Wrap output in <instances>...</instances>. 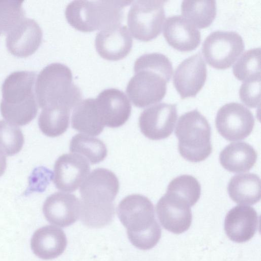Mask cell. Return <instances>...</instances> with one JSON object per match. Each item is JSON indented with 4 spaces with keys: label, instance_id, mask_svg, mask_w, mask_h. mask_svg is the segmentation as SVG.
Listing matches in <instances>:
<instances>
[{
    "label": "cell",
    "instance_id": "1",
    "mask_svg": "<svg viewBox=\"0 0 261 261\" xmlns=\"http://www.w3.org/2000/svg\"><path fill=\"white\" fill-rule=\"evenodd\" d=\"M117 214L136 247L148 250L159 242L161 228L155 219L153 205L147 197L138 194L127 196L119 203Z\"/></svg>",
    "mask_w": 261,
    "mask_h": 261
},
{
    "label": "cell",
    "instance_id": "2",
    "mask_svg": "<svg viewBox=\"0 0 261 261\" xmlns=\"http://www.w3.org/2000/svg\"><path fill=\"white\" fill-rule=\"evenodd\" d=\"M35 93L37 103L42 109L64 108L70 110L82 97L81 90L73 82L71 70L59 63L50 64L39 72Z\"/></svg>",
    "mask_w": 261,
    "mask_h": 261
},
{
    "label": "cell",
    "instance_id": "3",
    "mask_svg": "<svg viewBox=\"0 0 261 261\" xmlns=\"http://www.w3.org/2000/svg\"><path fill=\"white\" fill-rule=\"evenodd\" d=\"M132 1L77 0L66 6L65 15L68 23L76 30L92 32L121 24L123 10Z\"/></svg>",
    "mask_w": 261,
    "mask_h": 261
},
{
    "label": "cell",
    "instance_id": "4",
    "mask_svg": "<svg viewBox=\"0 0 261 261\" xmlns=\"http://www.w3.org/2000/svg\"><path fill=\"white\" fill-rule=\"evenodd\" d=\"M178 149L186 160L199 162L211 153V126L206 118L197 110L180 116L175 130Z\"/></svg>",
    "mask_w": 261,
    "mask_h": 261
},
{
    "label": "cell",
    "instance_id": "5",
    "mask_svg": "<svg viewBox=\"0 0 261 261\" xmlns=\"http://www.w3.org/2000/svg\"><path fill=\"white\" fill-rule=\"evenodd\" d=\"M166 1L139 0L132 5L127 14L129 31L138 40L148 41L161 33L165 18Z\"/></svg>",
    "mask_w": 261,
    "mask_h": 261
},
{
    "label": "cell",
    "instance_id": "6",
    "mask_svg": "<svg viewBox=\"0 0 261 261\" xmlns=\"http://www.w3.org/2000/svg\"><path fill=\"white\" fill-rule=\"evenodd\" d=\"M119 189V180L112 171L103 168L95 169L86 178L81 187V205L114 208L113 202Z\"/></svg>",
    "mask_w": 261,
    "mask_h": 261
},
{
    "label": "cell",
    "instance_id": "7",
    "mask_svg": "<svg viewBox=\"0 0 261 261\" xmlns=\"http://www.w3.org/2000/svg\"><path fill=\"white\" fill-rule=\"evenodd\" d=\"M242 37L233 31H217L204 40L202 52L206 62L219 69L229 68L244 49Z\"/></svg>",
    "mask_w": 261,
    "mask_h": 261
},
{
    "label": "cell",
    "instance_id": "8",
    "mask_svg": "<svg viewBox=\"0 0 261 261\" xmlns=\"http://www.w3.org/2000/svg\"><path fill=\"white\" fill-rule=\"evenodd\" d=\"M134 75L128 81L126 93L136 107L144 108L160 101L167 91L166 79L150 69L134 67Z\"/></svg>",
    "mask_w": 261,
    "mask_h": 261
},
{
    "label": "cell",
    "instance_id": "9",
    "mask_svg": "<svg viewBox=\"0 0 261 261\" xmlns=\"http://www.w3.org/2000/svg\"><path fill=\"white\" fill-rule=\"evenodd\" d=\"M156 212L162 226L172 233H181L191 226V205L187 199L177 192L167 190L156 204Z\"/></svg>",
    "mask_w": 261,
    "mask_h": 261
},
{
    "label": "cell",
    "instance_id": "10",
    "mask_svg": "<svg viewBox=\"0 0 261 261\" xmlns=\"http://www.w3.org/2000/svg\"><path fill=\"white\" fill-rule=\"evenodd\" d=\"M251 112L243 105L230 102L221 107L217 114L215 124L219 133L229 141L244 139L254 126Z\"/></svg>",
    "mask_w": 261,
    "mask_h": 261
},
{
    "label": "cell",
    "instance_id": "11",
    "mask_svg": "<svg viewBox=\"0 0 261 261\" xmlns=\"http://www.w3.org/2000/svg\"><path fill=\"white\" fill-rule=\"evenodd\" d=\"M177 118L176 106L165 102L143 110L139 118L141 133L152 140L168 137L172 133Z\"/></svg>",
    "mask_w": 261,
    "mask_h": 261
},
{
    "label": "cell",
    "instance_id": "12",
    "mask_svg": "<svg viewBox=\"0 0 261 261\" xmlns=\"http://www.w3.org/2000/svg\"><path fill=\"white\" fill-rule=\"evenodd\" d=\"M207 77L206 64L200 53L182 61L176 68L173 85L181 98L194 97L204 86Z\"/></svg>",
    "mask_w": 261,
    "mask_h": 261
},
{
    "label": "cell",
    "instance_id": "13",
    "mask_svg": "<svg viewBox=\"0 0 261 261\" xmlns=\"http://www.w3.org/2000/svg\"><path fill=\"white\" fill-rule=\"evenodd\" d=\"M90 171L87 160L77 153H66L56 160L53 181L56 188L64 192L76 190Z\"/></svg>",
    "mask_w": 261,
    "mask_h": 261
},
{
    "label": "cell",
    "instance_id": "14",
    "mask_svg": "<svg viewBox=\"0 0 261 261\" xmlns=\"http://www.w3.org/2000/svg\"><path fill=\"white\" fill-rule=\"evenodd\" d=\"M95 99L105 125L111 128L118 127L129 118L131 104L127 96L120 90L105 89Z\"/></svg>",
    "mask_w": 261,
    "mask_h": 261
},
{
    "label": "cell",
    "instance_id": "15",
    "mask_svg": "<svg viewBox=\"0 0 261 261\" xmlns=\"http://www.w3.org/2000/svg\"><path fill=\"white\" fill-rule=\"evenodd\" d=\"M132 45L133 39L129 30L121 24L101 30L95 39L96 51L108 60L124 58L129 53Z\"/></svg>",
    "mask_w": 261,
    "mask_h": 261
},
{
    "label": "cell",
    "instance_id": "16",
    "mask_svg": "<svg viewBox=\"0 0 261 261\" xmlns=\"http://www.w3.org/2000/svg\"><path fill=\"white\" fill-rule=\"evenodd\" d=\"M42 38V32L38 23L24 18L7 33L6 45L12 55L26 57L37 50Z\"/></svg>",
    "mask_w": 261,
    "mask_h": 261
},
{
    "label": "cell",
    "instance_id": "17",
    "mask_svg": "<svg viewBox=\"0 0 261 261\" xmlns=\"http://www.w3.org/2000/svg\"><path fill=\"white\" fill-rule=\"evenodd\" d=\"M81 203L73 194L55 192L49 196L43 205L46 219L51 224L64 227L74 223L80 216Z\"/></svg>",
    "mask_w": 261,
    "mask_h": 261
},
{
    "label": "cell",
    "instance_id": "18",
    "mask_svg": "<svg viewBox=\"0 0 261 261\" xmlns=\"http://www.w3.org/2000/svg\"><path fill=\"white\" fill-rule=\"evenodd\" d=\"M163 35L168 43L181 51H189L196 48L201 40L198 29L181 15H173L165 20Z\"/></svg>",
    "mask_w": 261,
    "mask_h": 261
},
{
    "label": "cell",
    "instance_id": "19",
    "mask_svg": "<svg viewBox=\"0 0 261 261\" xmlns=\"http://www.w3.org/2000/svg\"><path fill=\"white\" fill-rule=\"evenodd\" d=\"M256 211L245 205H237L227 214L224 229L228 237L237 243L250 240L254 236L258 225Z\"/></svg>",
    "mask_w": 261,
    "mask_h": 261
},
{
    "label": "cell",
    "instance_id": "20",
    "mask_svg": "<svg viewBox=\"0 0 261 261\" xmlns=\"http://www.w3.org/2000/svg\"><path fill=\"white\" fill-rule=\"evenodd\" d=\"M35 79L36 73L33 71L22 70L11 73L2 85L1 103L16 106L36 99L34 91Z\"/></svg>",
    "mask_w": 261,
    "mask_h": 261
},
{
    "label": "cell",
    "instance_id": "21",
    "mask_svg": "<svg viewBox=\"0 0 261 261\" xmlns=\"http://www.w3.org/2000/svg\"><path fill=\"white\" fill-rule=\"evenodd\" d=\"M67 246L64 232L53 225L39 228L34 233L31 241L34 253L40 258L48 260L61 255Z\"/></svg>",
    "mask_w": 261,
    "mask_h": 261
},
{
    "label": "cell",
    "instance_id": "22",
    "mask_svg": "<svg viewBox=\"0 0 261 261\" xmlns=\"http://www.w3.org/2000/svg\"><path fill=\"white\" fill-rule=\"evenodd\" d=\"M257 154L250 144L244 142H233L220 152L219 161L226 170L241 173L249 171L256 163Z\"/></svg>",
    "mask_w": 261,
    "mask_h": 261
},
{
    "label": "cell",
    "instance_id": "23",
    "mask_svg": "<svg viewBox=\"0 0 261 261\" xmlns=\"http://www.w3.org/2000/svg\"><path fill=\"white\" fill-rule=\"evenodd\" d=\"M72 127L90 136H98L105 124L99 113L95 98L81 100L74 108L71 116Z\"/></svg>",
    "mask_w": 261,
    "mask_h": 261
},
{
    "label": "cell",
    "instance_id": "24",
    "mask_svg": "<svg viewBox=\"0 0 261 261\" xmlns=\"http://www.w3.org/2000/svg\"><path fill=\"white\" fill-rule=\"evenodd\" d=\"M230 198L236 203L252 205L260 199V179L254 173H243L231 177L227 187Z\"/></svg>",
    "mask_w": 261,
    "mask_h": 261
},
{
    "label": "cell",
    "instance_id": "25",
    "mask_svg": "<svg viewBox=\"0 0 261 261\" xmlns=\"http://www.w3.org/2000/svg\"><path fill=\"white\" fill-rule=\"evenodd\" d=\"M216 11V3L214 0H185L181 4L183 17L200 29L211 25L215 18Z\"/></svg>",
    "mask_w": 261,
    "mask_h": 261
},
{
    "label": "cell",
    "instance_id": "26",
    "mask_svg": "<svg viewBox=\"0 0 261 261\" xmlns=\"http://www.w3.org/2000/svg\"><path fill=\"white\" fill-rule=\"evenodd\" d=\"M70 152L86 157L91 164H97L106 158L107 149L105 143L98 138L85 134H77L69 144Z\"/></svg>",
    "mask_w": 261,
    "mask_h": 261
},
{
    "label": "cell",
    "instance_id": "27",
    "mask_svg": "<svg viewBox=\"0 0 261 261\" xmlns=\"http://www.w3.org/2000/svg\"><path fill=\"white\" fill-rule=\"evenodd\" d=\"M70 110L64 108L42 109L38 119L41 132L49 137H56L64 133L69 126Z\"/></svg>",
    "mask_w": 261,
    "mask_h": 261
},
{
    "label": "cell",
    "instance_id": "28",
    "mask_svg": "<svg viewBox=\"0 0 261 261\" xmlns=\"http://www.w3.org/2000/svg\"><path fill=\"white\" fill-rule=\"evenodd\" d=\"M232 71L235 77L242 81L260 75V47L245 51L234 64Z\"/></svg>",
    "mask_w": 261,
    "mask_h": 261
},
{
    "label": "cell",
    "instance_id": "29",
    "mask_svg": "<svg viewBox=\"0 0 261 261\" xmlns=\"http://www.w3.org/2000/svg\"><path fill=\"white\" fill-rule=\"evenodd\" d=\"M23 143V135L17 125L0 120L1 151L8 156L13 155L21 150Z\"/></svg>",
    "mask_w": 261,
    "mask_h": 261
},
{
    "label": "cell",
    "instance_id": "30",
    "mask_svg": "<svg viewBox=\"0 0 261 261\" xmlns=\"http://www.w3.org/2000/svg\"><path fill=\"white\" fill-rule=\"evenodd\" d=\"M2 115L9 122L16 125H24L36 117L38 112L36 99L28 103L16 106L1 103Z\"/></svg>",
    "mask_w": 261,
    "mask_h": 261
},
{
    "label": "cell",
    "instance_id": "31",
    "mask_svg": "<svg viewBox=\"0 0 261 261\" xmlns=\"http://www.w3.org/2000/svg\"><path fill=\"white\" fill-rule=\"evenodd\" d=\"M23 1L0 0V34L8 33L24 18Z\"/></svg>",
    "mask_w": 261,
    "mask_h": 261
},
{
    "label": "cell",
    "instance_id": "32",
    "mask_svg": "<svg viewBox=\"0 0 261 261\" xmlns=\"http://www.w3.org/2000/svg\"><path fill=\"white\" fill-rule=\"evenodd\" d=\"M134 66L153 70L163 76L167 82L173 73L171 61L164 55L158 53L142 55L136 60Z\"/></svg>",
    "mask_w": 261,
    "mask_h": 261
},
{
    "label": "cell",
    "instance_id": "33",
    "mask_svg": "<svg viewBox=\"0 0 261 261\" xmlns=\"http://www.w3.org/2000/svg\"><path fill=\"white\" fill-rule=\"evenodd\" d=\"M167 190L177 192L184 196L191 206L198 200L201 194V186L196 178L190 175H182L172 179Z\"/></svg>",
    "mask_w": 261,
    "mask_h": 261
},
{
    "label": "cell",
    "instance_id": "34",
    "mask_svg": "<svg viewBox=\"0 0 261 261\" xmlns=\"http://www.w3.org/2000/svg\"><path fill=\"white\" fill-rule=\"evenodd\" d=\"M241 101L247 107L255 108L260 106V75L243 81L239 90Z\"/></svg>",
    "mask_w": 261,
    "mask_h": 261
},
{
    "label": "cell",
    "instance_id": "35",
    "mask_svg": "<svg viewBox=\"0 0 261 261\" xmlns=\"http://www.w3.org/2000/svg\"><path fill=\"white\" fill-rule=\"evenodd\" d=\"M6 167L7 162L6 156L0 151V176L4 173Z\"/></svg>",
    "mask_w": 261,
    "mask_h": 261
}]
</instances>
